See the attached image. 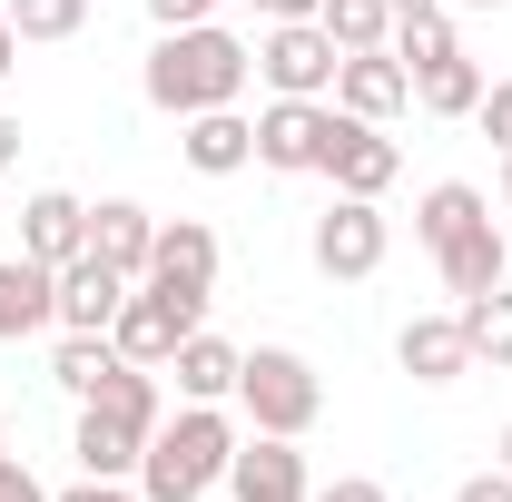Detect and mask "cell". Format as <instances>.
<instances>
[{
  "label": "cell",
  "instance_id": "obj_1",
  "mask_svg": "<svg viewBox=\"0 0 512 502\" xmlns=\"http://www.w3.org/2000/svg\"><path fill=\"white\" fill-rule=\"evenodd\" d=\"M247 79H256V50L237 40V30H217V20H197V30H158V50H148V69H138L148 109H168V119L237 109Z\"/></svg>",
  "mask_w": 512,
  "mask_h": 502
},
{
  "label": "cell",
  "instance_id": "obj_2",
  "mask_svg": "<svg viewBox=\"0 0 512 502\" xmlns=\"http://www.w3.org/2000/svg\"><path fill=\"white\" fill-rule=\"evenodd\" d=\"M414 237H424V256H434L444 296H483V286H503V276H512V247H503V227H493V197L463 188V178L424 188Z\"/></svg>",
  "mask_w": 512,
  "mask_h": 502
},
{
  "label": "cell",
  "instance_id": "obj_3",
  "mask_svg": "<svg viewBox=\"0 0 512 502\" xmlns=\"http://www.w3.org/2000/svg\"><path fill=\"white\" fill-rule=\"evenodd\" d=\"M227 463H237V424H227V404H188L178 424H158L148 453H138V493L148 502H197L227 483Z\"/></svg>",
  "mask_w": 512,
  "mask_h": 502
},
{
  "label": "cell",
  "instance_id": "obj_4",
  "mask_svg": "<svg viewBox=\"0 0 512 502\" xmlns=\"http://www.w3.org/2000/svg\"><path fill=\"white\" fill-rule=\"evenodd\" d=\"M237 414H247L256 434L306 443V424L325 414V384H316V365H306L296 345H247V365H237Z\"/></svg>",
  "mask_w": 512,
  "mask_h": 502
},
{
  "label": "cell",
  "instance_id": "obj_5",
  "mask_svg": "<svg viewBox=\"0 0 512 502\" xmlns=\"http://www.w3.org/2000/svg\"><path fill=\"white\" fill-rule=\"evenodd\" d=\"M335 69H345V50L325 40V20H266L256 79H266L276 99H335Z\"/></svg>",
  "mask_w": 512,
  "mask_h": 502
},
{
  "label": "cell",
  "instance_id": "obj_6",
  "mask_svg": "<svg viewBox=\"0 0 512 502\" xmlns=\"http://www.w3.org/2000/svg\"><path fill=\"white\" fill-rule=\"evenodd\" d=\"M197 325H207L197 296H168V286H148V276H138V286H128V306H119V325H109V345H119L128 365H168Z\"/></svg>",
  "mask_w": 512,
  "mask_h": 502
},
{
  "label": "cell",
  "instance_id": "obj_7",
  "mask_svg": "<svg viewBox=\"0 0 512 502\" xmlns=\"http://www.w3.org/2000/svg\"><path fill=\"white\" fill-rule=\"evenodd\" d=\"M384 207L375 197H335L316 227H306V256H316V276H335V286H355V276H375L384 266Z\"/></svg>",
  "mask_w": 512,
  "mask_h": 502
},
{
  "label": "cell",
  "instance_id": "obj_8",
  "mask_svg": "<svg viewBox=\"0 0 512 502\" xmlns=\"http://www.w3.org/2000/svg\"><path fill=\"white\" fill-rule=\"evenodd\" d=\"M325 138H335V99H266L256 109V168L276 178H316Z\"/></svg>",
  "mask_w": 512,
  "mask_h": 502
},
{
  "label": "cell",
  "instance_id": "obj_9",
  "mask_svg": "<svg viewBox=\"0 0 512 502\" xmlns=\"http://www.w3.org/2000/svg\"><path fill=\"white\" fill-rule=\"evenodd\" d=\"M394 168H404V148H394L375 119L335 109V138H325V168H316L325 188H335V197H384V188H394Z\"/></svg>",
  "mask_w": 512,
  "mask_h": 502
},
{
  "label": "cell",
  "instance_id": "obj_10",
  "mask_svg": "<svg viewBox=\"0 0 512 502\" xmlns=\"http://www.w3.org/2000/svg\"><path fill=\"white\" fill-rule=\"evenodd\" d=\"M148 286L168 296H217V227L207 217H158V247H148Z\"/></svg>",
  "mask_w": 512,
  "mask_h": 502
},
{
  "label": "cell",
  "instance_id": "obj_11",
  "mask_svg": "<svg viewBox=\"0 0 512 502\" xmlns=\"http://www.w3.org/2000/svg\"><path fill=\"white\" fill-rule=\"evenodd\" d=\"M227 493L237 502H306L316 483H306V453H296L286 434H247L237 463H227Z\"/></svg>",
  "mask_w": 512,
  "mask_h": 502
},
{
  "label": "cell",
  "instance_id": "obj_12",
  "mask_svg": "<svg viewBox=\"0 0 512 502\" xmlns=\"http://www.w3.org/2000/svg\"><path fill=\"white\" fill-rule=\"evenodd\" d=\"M335 109H355V119H404L414 109V79H404V60L394 50H345V69H335Z\"/></svg>",
  "mask_w": 512,
  "mask_h": 502
},
{
  "label": "cell",
  "instance_id": "obj_13",
  "mask_svg": "<svg viewBox=\"0 0 512 502\" xmlns=\"http://www.w3.org/2000/svg\"><path fill=\"white\" fill-rule=\"evenodd\" d=\"M128 286H138V276L99 266V256H69L60 266V335H109L119 306H128Z\"/></svg>",
  "mask_w": 512,
  "mask_h": 502
},
{
  "label": "cell",
  "instance_id": "obj_14",
  "mask_svg": "<svg viewBox=\"0 0 512 502\" xmlns=\"http://www.w3.org/2000/svg\"><path fill=\"white\" fill-rule=\"evenodd\" d=\"M40 325H60V266L0 256V345H20V335H40Z\"/></svg>",
  "mask_w": 512,
  "mask_h": 502
},
{
  "label": "cell",
  "instance_id": "obj_15",
  "mask_svg": "<svg viewBox=\"0 0 512 502\" xmlns=\"http://www.w3.org/2000/svg\"><path fill=\"white\" fill-rule=\"evenodd\" d=\"M394 365L414 384H463L473 375V345H463V315H414L404 335H394Z\"/></svg>",
  "mask_w": 512,
  "mask_h": 502
},
{
  "label": "cell",
  "instance_id": "obj_16",
  "mask_svg": "<svg viewBox=\"0 0 512 502\" xmlns=\"http://www.w3.org/2000/svg\"><path fill=\"white\" fill-rule=\"evenodd\" d=\"M404 79H414V109H424V119H473V109H483V60H473L463 40L434 50V60H414Z\"/></svg>",
  "mask_w": 512,
  "mask_h": 502
},
{
  "label": "cell",
  "instance_id": "obj_17",
  "mask_svg": "<svg viewBox=\"0 0 512 502\" xmlns=\"http://www.w3.org/2000/svg\"><path fill=\"white\" fill-rule=\"evenodd\" d=\"M188 138H178V158H188L197 178H237V168H256V119H237V109H197V119H178Z\"/></svg>",
  "mask_w": 512,
  "mask_h": 502
},
{
  "label": "cell",
  "instance_id": "obj_18",
  "mask_svg": "<svg viewBox=\"0 0 512 502\" xmlns=\"http://www.w3.org/2000/svg\"><path fill=\"white\" fill-rule=\"evenodd\" d=\"M20 256H40V266H69V256H89V207L69 188H40L20 207Z\"/></svg>",
  "mask_w": 512,
  "mask_h": 502
},
{
  "label": "cell",
  "instance_id": "obj_19",
  "mask_svg": "<svg viewBox=\"0 0 512 502\" xmlns=\"http://www.w3.org/2000/svg\"><path fill=\"white\" fill-rule=\"evenodd\" d=\"M148 247H158V217L138 197H99L89 207V256L119 266V276H148Z\"/></svg>",
  "mask_w": 512,
  "mask_h": 502
},
{
  "label": "cell",
  "instance_id": "obj_20",
  "mask_svg": "<svg viewBox=\"0 0 512 502\" xmlns=\"http://www.w3.org/2000/svg\"><path fill=\"white\" fill-rule=\"evenodd\" d=\"M237 365H247V345H227V335H207V325L168 355V375H178L188 404H237Z\"/></svg>",
  "mask_w": 512,
  "mask_h": 502
},
{
  "label": "cell",
  "instance_id": "obj_21",
  "mask_svg": "<svg viewBox=\"0 0 512 502\" xmlns=\"http://www.w3.org/2000/svg\"><path fill=\"white\" fill-rule=\"evenodd\" d=\"M89 414H109V424H128V434L148 443L158 424H168V404H158V365H119V375L89 394Z\"/></svg>",
  "mask_w": 512,
  "mask_h": 502
},
{
  "label": "cell",
  "instance_id": "obj_22",
  "mask_svg": "<svg viewBox=\"0 0 512 502\" xmlns=\"http://www.w3.org/2000/svg\"><path fill=\"white\" fill-rule=\"evenodd\" d=\"M69 453H79V473H99V483H128L148 443L128 434V424H109V414H89V404H79V434H69Z\"/></svg>",
  "mask_w": 512,
  "mask_h": 502
},
{
  "label": "cell",
  "instance_id": "obj_23",
  "mask_svg": "<svg viewBox=\"0 0 512 502\" xmlns=\"http://www.w3.org/2000/svg\"><path fill=\"white\" fill-rule=\"evenodd\" d=\"M463 345H473V365H493V375H503L512 365V276L503 286H483V296H463Z\"/></svg>",
  "mask_w": 512,
  "mask_h": 502
},
{
  "label": "cell",
  "instance_id": "obj_24",
  "mask_svg": "<svg viewBox=\"0 0 512 502\" xmlns=\"http://www.w3.org/2000/svg\"><path fill=\"white\" fill-rule=\"evenodd\" d=\"M119 365H128V355H119V345H109V335H60V355H50V384L89 404V394H99V384L119 375Z\"/></svg>",
  "mask_w": 512,
  "mask_h": 502
},
{
  "label": "cell",
  "instance_id": "obj_25",
  "mask_svg": "<svg viewBox=\"0 0 512 502\" xmlns=\"http://www.w3.org/2000/svg\"><path fill=\"white\" fill-rule=\"evenodd\" d=\"M316 20H325L335 50H384L394 40V10L384 0H316Z\"/></svg>",
  "mask_w": 512,
  "mask_h": 502
},
{
  "label": "cell",
  "instance_id": "obj_26",
  "mask_svg": "<svg viewBox=\"0 0 512 502\" xmlns=\"http://www.w3.org/2000/svg\"><path fill=\"white\" fill-rule=\"evenodd\" d=\"M20 40H79L89 30V0H0Z\"/></svg>",
  "mask_w": 512,
  "mask_h": 502
},
{
  "label": "cell",
  "instance_id": "obj_27",
  "mask_svg": "<svg viewBox=\"0 0 512 502\" xmlns=\"http://www.w3.org/2000/svg\"><path fill=\"white\" fill-rule=\"evenodd\" d=\"M473 119H483V138L512 158V79H483V109H473Z\"/></svg>",
  "mask_w": 512,
  "mask_h": 502
},
{
  "label": "cell",
  "instance_id": "obj_28",
  "mask_svg": "<svg viewBox=\"0 0 512 502\" xmlns=\"http://www.w3.org/2000/svg\"><path fill=\"white\" fill-rule=\"evenodd\" d=\"M217 10H227V0H148L158 30H197V20H217Z\"/></svg>",
  "mask_w": 512,
  "mask_h": 502
},
{
  "label": "cell",
  "instance_id": "obj_29",
  "mask_svg": "<svg viewBox=\"0 0 512 502\" xmlns=\"http://www.w3.org/2000/svg\"><path fill=\"white\" fill-rule=\"evenodd\" d=\"M306 502H384V483L375 473H335V483H316Z\"/></svg>",
  "mask_w": 512,
  "mask_h": 502
},
{
  "label": "cell",
  "instance_id": "obj_30",
  "mask_svg": "<svg viewBox=\"0 0 512 502\" xmlns=\"http://www.w3.org/2000/svg\"><path fill=\"white\" fill-rule=\"evenodd\" d=\"M0 502H50V493H40V473H30L20 453H0Z\"/></svg>",
  "mask_w": 512,
  "mask_h": 502
},
{
  "label": "cell",
  "instance_id": "obj_31",
  "mask_svg": "<svg viewBox=\"0 0 512 502\" xmlns=\"http://www.w3.org/2000/svg\"><path fill=\"white\" fill-rule=\"evenodd\" d=\"M453 502H512V473H503V463H493V473H463Z\"/></svg>",
  "mask_w": 512,
  "mask_h": 502
},
{
  "label": "cell",
  "instance_id": "obj_32",
  "mask_svg": "<svg viewBox=\"0 0 512 502\" xmlns=\"http://www.w3.org/2000/svg\"><path fill=\"white\" fill-rule=\"evenodd\" d=\"M50 502H148V493H128V483H99V473H79L69 493H50Z\"/></svg>",
  "mask_w": 512,
  "mask_h": 502
},
{
  "label": "cell",
  "instance_id": "obj_33",
  "mask_svg": "<svg viewBox=\"0 0 512 502\" xmlns=\"http://www.w3.org/2000/svg\"><path fill=\"white\" fill-rule=\"evenodd\" d=\"M266 20H316V0H256Z\"/></svg>",
  "mask_w": 512,
  "mask_h": 502
},
{
  "label": "cell",
  "instance_id": "obj_34",
  "mask_svg": "<svg viewBox=\"0 0 512 502\" xmlns=\"http://www.w3.org/2000/svg\"><path fill=\"white\" fill-rule=\"evenodd\" d=\"M0 168H20V119L0 109Z\"/></svg>",
  "mask_w": 512,
  "mask_h": 502
},
{
  "label": "cell",
  "instance_id": "obj_35",
  "mask_svg": "<svg viewBox=\"0 0 512 502\" xmlns=\"http://www.w3.org/2000/svg\"><path fill=\"white\" fill-rule=\"evenodd\" d=\"M20 69V30H10V10H0V79Z\"/></svg>",
  "mask_w": 512,
  "mask_h": 502
},
{
  "label": "cell",
  "instance_id": "obj_36",
  "mask_svg": "<svg viewBox=\"0 0 512 502\" xmlns=\"http://www.w3.org/2000/svg\"><path fill=\"white\" fill-rule=\"evenodd\" d=\"M384 10H394V20H434L444 0H384Z\"/></svg>",
  "mask_w": 512,
  "mask_h": 502
},
{
  "label": "cell",
  "instance_id": "obj_37",
  "mask_svg": "<svg viewBox=\"0 0 512 502\" xmlns=\"http://www.w3.org/2000/svg\"><path fill=\"white\" fill-rule=\"evenodd\" d=\"M503 473H512V424H503Z\"/></svg>",
  "mask_w": 512,
  "mask_h": 502
},
{
  "label": "cell",
  "instance_id": "obj_38",
  "mask_svg": "<svg viewBox=\"0 0 512 502\" xmlns=\"http://www.w3.org/2000/svg\"><path fill=\"white\" fill-rule=\"evenodd\" d=\"M503 207H512V158H503Z\"/></svg>",
  "mask_w": 512,
  "mask_h": 502
},
{
  "label": "cell",
  "instance_id": "obj_39",
  "mask_svg": "<svg viewBox=\"0 0 512 502\" xmlns=\"http://www.w3.org/2000/svg\"><path fill=\"white\" fill-rule=\"evenodd\" d=\"M463 10H503V0H463Z\"/></svg>",
  "mask_w": 512,
  "mask_h": 502
}]
</instances>
